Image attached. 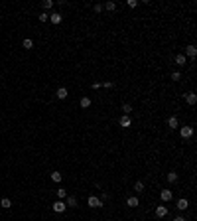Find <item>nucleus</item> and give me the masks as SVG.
Instances as JSON below:
<instances>
[{"instance_id": "f257e3e1", "label": "nucleus", "mask_w": 197, "mask_h": 221, "mask_svg": "<svg viewBox=\"0 0 197 221\" xmlns=\"http://www.w3.org/2000/svg\"><path fill=\"white\" fill-rule=\"evenodd\" d=\"M179 134H181V138H191L193 136V127H181L179 128Z\"/></svg>"}, {"instance_id": "f03ea898", "label": "nucleus", "mask_w": 197, "mask_h": 221, "mask_svg": "<svg viewBox=\"0 0 197 221\" xmlns=\"http://www.w3.org/2000/svg\"><path fill=\"white\" fill-rule=\"evenodd\" d=\"M51 207H53V211H57V213H63V211H65V209H67L65 202H61V199H57V202L53 203Z\"/></svg>"}, {"instance_id": "7ed1b4c3", "label": "nucleus", "mask_w": 197, "mask_h": 221, "mask_svg": "<svg viewBox=\"0 0 197 221\" xmlns=\"http://www.w3.org/2000/svg\"><path fill=\"white\" fill-rule=\"evenodd\" d=\"M87 203H89L91 207H95V209H97V207H103V202H101V199H99V198H95V196H89V199H87Z\"/></svg>"}, {"instance_id": "20e7f679", "label": "nucleus", "mask_w": 197, "mask_h": 221, "mask_svg": "<svg viewBox=\"0 0 197 221\" xmlns=\"http://www.w3.org/2000/svg\"><path fill=\"white\" fill-rule=\"evenodd\" d=\"M160 198H162V202H172L174 193H172V190H162V192H160Z\"/></svg>"}, {"instance_id": "39448f33", "label": "nucleus", "mask_w": 197, "mask_h": 221, "mask_svg": "<svg viewBox=\"0 0 197 221\" xmlns=\"http://www.w3.org/2000/svg\"><path fill=\"white\" fill-rule=\"evenodd\" d=\"M183 97H185V103H187V105H195V103H197V95L193 93V91H189V93H185V95H183Z\"/></svg>"}, {"instance_id": "423d86ee", "label": "nucleus", "mask_w": 197, "mask_h": 221, "mask_svg": "<svg viewBox=\"0 0 197 221\" xmlns=\"http://www.w3.org/2000/svg\"><path fill=\"white\" fill-rule=\"evenodd\" d=\"M118 124H120L122 128H128L132 124V121H130V117H126V115H122L120 117V121H118Z\"/></svg>"}, {"instance_id": "0eeeda50", "label": "nucleus", "mask_w": 197, "mask_h": 221, "mask_svg": "<svg viewBox=\"0 0 197 221\" xmlns=\"http://www.w3.org/2000/svg\"><path fill=\"white\" fill-rule=\"evenodd\" d=\"M61 20H63V16H61L59 12H53V14H49V22H51V24H61Z\"/></svg>"}, {"instance_id": "6e6552de", "label": "nucleus", "mask_w": 197, "mask_h": 221, "mask_svg": "<svg viewBox=\"0 0 197 221\" xmlns=\"http://www.w3.org/2000/svg\"><path fill=\"white\" fill-rule=\"evenodd\" d=\"M168 215V207L166 205H158L156 207V217H166Z\"/></svg>"}, {"instance_id": "1a4fd4ad", "label": "nucleus", "mask_w": 197, "mask_h": 221, "mask_svg": "<svg viewBox=\"0 0 197 221\" xmlns=\"http://www.w3.org/2000/svg\"><path fill=\"white\" fill-rule=\"evenodd\" d=\"M187 207H189V202H187V199H185V198L178 199V209H179V211H185Z\"/></svg>"}, {"instance_id": "9d476101", "label": "nucleus", "mask_w": 197, "mask_h": 221, "mask_svg": "<svg viewBox=\"0 0 197 221\" xmlns=\"http://www.w3.org/2000/svg\"><path fill=\"white\" fill-rule=\"evenodd\" d=\"M126 205H128V207H138V205H140V202H138L136 196H132V198L126 199Z\"/></svg>"}, {"instance_id": "9b49d317", "label": "nucleus", "mask_w": 197, "mask_h": 221, "mask_svg": "<svg viewBox=\"0 0 197 221\" xmlns=\"http://www.w3.org/2000/svg\"><path fill=\"white\" fill-rule=\"evenodd\" d=\"M55 95H57V99H61V101H63V99H67V89H65V87H59Z\"/></svg>"}, {"instance_id": "f8f14e48", "label": "nucleus", "mask_w": 197, "mask_h": 221, "mask_svg": "<svg viewBox=\"0 0 197 221\" xmlns=\"http://www.w3.org/2000/svg\"><path fill=\"white\" fill-rule=\"evenodd\" d=\"M185 53H187L189 57H195L197 55V47L195 46H187V47H185Z\"/></svg>"}, {"instance_id": "ddd939ff", "label": "nucleus", "mask_w": 197, "mask_h": 221, "mask_svg": "<svg viewBox=\"0 0 197 221\" xmlns=\"http://www.w3.org/2000/svg\"><path fill=\"white\" fill-rule=\"evenodd\" d=\"M175 65H179V67H183V65H185V55H183V53L175 55Z\"/></svg>"}, {"instance_id": "4468645a", "label": "nucleus", "mask_w": 197, "mask_h": 221, "mask_svg": "<svg viewBox=\"0 0 197 221\" xmlns=\"http://www.w3.org/2000/svg\"><path fill=\"white\" fill-rule=\"evenodd\" d=\"M178 124H179V122H178V117H169V118H168V127H169V128H178Z\"/></svg>"}, {"instance_id": "2eb2a0df", "label": "nucleus", "mask_w": 197, "mask_h": 221, "mask_svg": "<svg viewBox=\"0 0 197 221\" xmlns=\"http://www.w3.org/2000/svg\"><path fill=\"white\" fill-rule=\"evenodd\" d=\"M51 180H53L55 184H59L61 180H63V174H59V172H51Z\"/></svg>"}, {"instance_id": "dca6fc26", "label": "nucleus", "mask_w": 197, "mask_h": 221, "mask_svg": "<svg viewBox=\"0 0 197 221\" xmlns=\"http://www.w3.org/2000/svg\"><path fill=\"white\" fill-rule=\"evenodd\" d=\"M79 105H81V107H83V109H89V107H91V99H89V97H83Z\"/></svg>"}, {"instance_id": "f3484780", "label": "nucleus", "mask_w": 197, "mask_h": 221, "mask_svg": "<svg viewBox=\"0 0 197 221\" xmlns=\"http://www.w3.org/2000/svg\"><path fill=\"white\" fill-rule=\"evenodd\" d=\"M65 205H67V207H77V199L69 196V198H67V202H65Z\"/></svg>"}, {"instance_id": "a211bd4d", "label": "nucleus", "mask_w": 197, "mask_h": 221, "mask_svg": "<svg viewBox=\"0 0 197 221\" xmlns=\"http://www.w3.org/2000/svg\"><path fill=\"white\" fill-rule=\"evenodd\" d=\"M130 113H132V107L128 103H124V105H122V115H126V117H128Z\"/></svg>"}, {"instance_id": "6ab92c4d", "label": "nucleus", "mask_w": 197, "mask_h": 221, "mask_svg": "<svg viewBox=\"0 0 197 221\" xmlns=\"http://www.w3.org/2000/svg\"><path fill=\"white\" fill-rule=\"evenodd\" d=\"M168 182L175 184V182H178V174H175V172H169V174H168Z\"/></svg>"}, {"instance_id": "aec40b11", "label": "nucleus", "mask_w": 197, "mask_h": 221, "mask_svg": "<svg viewBox=\"0 0 197 221\" xmlns=\"http://www.w3.org/2000/svg\"><path fill=\"white\" fill-rule=\"evenodd\" d=\"M22 46L26 47V49H32V47H34V42H32V40H30V38H26V40H24V42H22Z\"/></svg>"}, {"instance_id": "412c9836", "label": "nucleus", "mask_w": 197, "mask_h": 221, "mask_svg": "<svg viewBox=\"0 0 197 221\" xmlns=\"http://www.w3.org/2000/svg\"><path fill=\"white\" fill-rule=\"evenodd\" d=\"M0 205L4 207V209H10V207H12V202H10L8 198H4V199H2V202H0Z\"/></svg>"}, {"instance_id": "4be33fe9", "label": "nucleus", "mask_w": 197, "mask_h": 221, "mask_svg": "<svg viewBox=\"0 0 197 221\" xmlns=\"http://www.w3.org/2000/svg\"><path fill=\"white\" fill-rule=\"evenodd\" d=\"M43 12H46V10H49V8H53V0H43Z\"/></svg>"}, {"instance_id": "5701e85b", "label": "nucleus", "mask_w": 197, "mask_h": 221, "mask_svg": "<svg viewBox=\"0 0 197 221\" xmlns=\"http://www.w3.org/2000/svg\"><path fill=\"white\" fill-rule=\"evenodd\" d=\"M57 198H59V199H63V198H67V192H65V190H63V188H59V190H57Z\"/></svg>"}, {"instance_id": "b1692460", "label": "nucleus", "mask_w": 197, "mask_h": 221, "mask_svg": "<svg viewBox=\"0 0 197 221\" xmlns=\"http://www.w3.org/2000/svg\"><path fill=\"white\" fill-rule=\"evenodd\" d=\"M103 8H107V10H108V12H113V10H114V8H116V4H114V2H107V4H104V6H103Z\"/></svg>"}, {"instance_id": "393cba45", "label": "nucleus", "mask_w": 197, "mask_h": 221, "mask_svg": "<svg viewBox=\"0 0 197 221\" xmlns=\"http://www.w3.org/2000/svg\"><path fill=\"white\" fill-rule=\"evenodd\" d=\"M134 190H136L138 193H140V192H144V184H142V182H136V184H134Z\"/></svg>"}, {"instance_id": "a878e982", "label": "nucleus", "mask_w": 197, "mask_h": 221, "mask_svg": "<svg viewBox=\"0 0 197 221\" xmlns=\"http://www.w3.org/2000/svg\"><path fill=\"white\" fill-rule=\"evenodd\" d=\"M38 18H40V22H47V20H49V14H47V12H42Z\"/></svg>"}, {"instance_id": "bb28decb", "label": "nucleus", "mask_w": 197, "mask_h": 221, "mask_svg": "<svg viewBox=\"0 0 197 221\" xmlns=\"http://www.w3.org/2000/svg\"><path fill=\"white\" fill-rule=\"evenodd\" d=\"M172 79H174V81H179V79H181V73H179V71H174V73H172Z\"/></svg>"}, {"instance_id": "cd10ccee", "label": "nucleus", "mask_w": 197, "mask_h": 221, "mask_svg": "<svg viewBox=\"0 0 197 221\" xmlns=\"http://www.w3.org/2000/svg\"><path fill=\"white\" fill-rule=\"evenodd\" d=\"M128 6H130V8H136L138 2H136V0H128Z\"/></svg>"}, {"instance_id": "c85d7f7f", "label": "nucleus", "mask_w": 197, "mask_h": 221, "mask_svg": "<svg viewBox=\"0 0 197 221\" xmlns=\"http://www.w3.org/2000/svg\"><path fill=\"white\" fill-rule=\"evenodd\" d=\"M95 12H97V14H99V12H103V4H95Z\"/></svg>"}, {"instance_id": "c756f323", "label": "nucleus", "mask_w": 197, "mask_h": 221, "mask_svg": "<svg viewBox=\"0 0 197 221\" xmlns=\"http://www.w3.org/2000/svg\"><path fill=\"white\" fill-rule=\"evenodd\" d=\"M103 85H104V87H107V89H110V87H113L114 83H113V81H107V83H103Z\"/></svg>"}, {"instance_id": "7c9ffc66", "label": "nucleus", "mask_w": 197, "mask_h": 221, "mask_svg": "<svg viewBox=\"0 0 197 221\" xmlns=\"http://www.w3.org/2000/svg\"><path fill=\"white\" fill-rule=\"evenodd\" d=\"M174 221H185V217H183V215H178V217H175Z\"/></svg>"}]
</instances>
